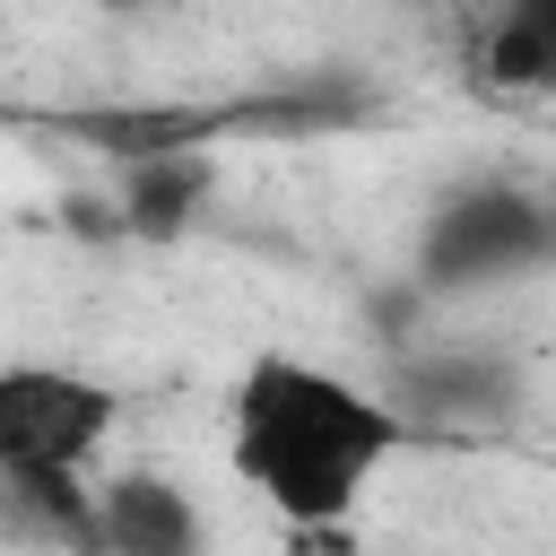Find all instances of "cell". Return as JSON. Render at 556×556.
<instances>
[{
    "label": "cell",
    "instance_id": "1",
    "mask_svg": "<svg viewBox=\"0 0 556 556\" xmlns=\"http://www.w3.org/2000/svg\"><path fill=\"white\" fill-rule=\"evenodd\" d=\"M408 417L374 391V382H348L313 356H287V348H261L243 374H235V400H226V460L235 478L295 530H330L365 504V486L408 452Z\"/></svg>",
    "mask_w": 556,
    "mask_h": 556
},
{
    "label": "cell",
    "instance_id": "2",
    "mask_svg": "<svg viewBox=\"0 0 556 556\" xmlns=\"http://www.w3.org/2000/svg\"><path fill=\"white\" fill-rule=\"evenodd\" d=\"M122 426V391L87 365H0V495L87 539V460Z\"/></svg>",
    "mask_w": 556,
    "mask_h": 556
},
{
    "label": "cell",
    "instance_id": "3",
    "mask_svg": "<svg viewBox=\"0 0 556 556\" xmlns=\"http://www.w3.org/2000/svg\"><path fill=\"white\" fill-rule=\"evenodd\" d=\"M547 252H556V217H547V200L530 182H469V191H452L426 217V235H417V287H443V295L504 287V278L547 269Z\"/></svg>",
    "mask_w": 556,
    "mask_h": 556
},
{
    "label": "cell",
    "instance_id": "4",
    "mask_svg": "<svg viewBox=\"0 0 556 556\" xmlns=\"http://www.w3.org/2000/svg\"><path fill=\"white\" fill-rule=\"evenodd\" d=\"M87 539H96V556H208V521H200L191 486L165 469H122L87 504Z\"/></svg>",
    "mask_w": 556,
    "mask_h": 556
},
{
    "label": "cell",
    "instance_id": "5",
    "mask_svg": "<svg viewBox=\"0 0 556 556\" xmlns=\"http://www.w3.org/2000/svg\"><path fill=\"white\" fill-rule=\"evenodd\" d=\"M408 426L417 417H452V426H504L521 408V365L504 348H434L400 374V391H382Z\"/></svg>",
    "mask_w": 556,
    "mask_h": 556
},
{
    "label": "cell",
    "instance_id": "6",
    "mask_svg": "<svg viewBox=\"0 0 556 556\" xmlns=\"http://www.w3.org/2000/svg\"><path fill=\"white\" fill-rule=\"evenodd\" d=\"M208 156L200 148H156V156H130L122 174V226L130 235H182L200 208H208Z\"/></svg>",
    "mask_w": 556,
    "mask_h": 556
},
{
    "label": "cell",
    "instance_id": "7",
    "mask_svg": "<svg viewBox=\"0 0 556 556\" xmlns=\"http://www.w3.org/2000/svg\"><path fill=\"white\" fill-rule=\"evenodd\" d=\"M486 78L495 87H556V9H504L486 26Z\"/></svg>",
    "mask_w": 556,
    "mask_h": 556
}]
</instances>
